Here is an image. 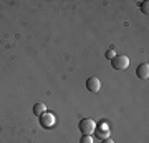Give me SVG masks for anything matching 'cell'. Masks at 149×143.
<instances>
[{
	"label": "cell",
	"instance_id": "obj_1",
	"mask_svg": "<svg viewBox=\"0 0 149 143\" xmlns=\"http://www.w3.org/2000/svg\"><path fill=\"white\" fill-rule=\"evenodd\" d=\"M78 128H80L81 135H93L96 130V123L93 122V118H83V120H80Z\"/></svg>",
	"mask_w": 149,
	"mask_h": 143
},
{
	"label": "cell",
	"instance_id": "obj_2",
	"mask_svg": "<svg viewBox=\"0 0 149 143\" xmlns=\"http://www.w3.org/2000/svg\"><path fill=\"white\" fill-rule=\"evenodd\" d=\"M111 65L114 70H126L129 67V57L128 55H116L111 60Z\"/></svg>",
	"mask_w": 149,
	"mask_h": 143
},
{
	"label": "cell",
	"instance_id": "obj_3",
	"mask_svg": "<svg viewBox=\"0 0 149 143\" xmlns=\"http://www.w3.org/2000/svg\"><path fill=\"white\" fill-rule=\"evenodd\" d=\"M40 125H42L43 128H53L55 125H56V117H55L53 113H50V111H45L43 115H40Z\"/></svg>",
	"mask_w": 149,
	"mask_h": 143
},
{
	"label": "cell",
	"instance_id": "obj_4",
	"mask_svg": "<svg viewBox=\"0 0 149 143\" xmlns=\"http://www.w3.org/2000/svg\"><path fill=\"white\" fill-rule=\"evenodd\" d=\"M86 90L91 92V93H98V92L101 90V82L98 77H90V78L86 80Z\"/></svg>",
	"mask_w": 149,
	"mask_h": 143
},
{
	"label": "cell",
	"instance_id": "obj_5",
	"mask_svg": "<svg viewBox=\"0 0 149 143\" xmlns=\"http://www.w3.org/2000/svg\"><path fill=\"white\" fill-rule=\"evenodd\" d=\"M109 132H111V130H109V127H108L106 123H101V127L100 128L96 127L95 135L100 138V140H104V138H109Z\"/></svg>",
	"mask_w": 149,
	"mask_h": 143
},
{
	"label": "cell",
	"instance_id": "obj_6",
	"mask_svg": "<svg viewBox=\"0 0 149 143\" xmlns=\"http://www.w3.org/2000/svg\"><path fill=\"white\" fill-rule=\"evenodd\" d=\"M136 75L141 80H148L149 78V63H139L136 68Z\"/></svg>",
	"mask_w": 149,
	"mask_h": 143
},
{
	"label": "cell",
	"instance_id": "obj_7",
	"mask_svg": "<svg viewBox=\"0 0 149 143\" xmlns=\"http://www.w3.org/2000/svg\"><path fill=\"white\" fill-rule=\"evenodd\" d=\"M45 111H47V105H45V103H35V105H33V113H35L37 117L43 115Z\"/></svg>",
	"mask_w": 149,
	"mask_h": 143
},
{
	"label": "cell",
	"instance_id": "obj_8",
	"mask_svg": "<svg viewBox=\"0 0 149 143\" xmlns=\"http://www.w3.org/2000/svg\"><path fill=\"white\" fill-rule=\"evenodd\" d=\"M80 143H93V135H83L80 138Z\"/></svg>",
	"mask_w": 149,
	"mask_h": 143
},
{
	"label": "cell",
	"instance_id": "obj_9",
	"mask_svg": "<svg viewBox=\"0 0 149 143\" xmlns=\"http://www.w3.org/2000/svg\"><path fill=\"white\" fill-rule=\"evenodd\" d=\"M116 55H118V53L111 48V50H108V52H106V58H108V60H113L114 57H116Z\"/></svg>",
	"mask_w": 149,
	"mask_h": 143
},
{
	"label": "cell",
	"instance_id": "obj_10",
	"mask_svg": "<svg viewBox=\"0 0 149 143\" xmlns=\"http://www.w3.org/2000/svg\"><path fill=\"white\" fill-rule=\"evenodd\" d=\"M148 8H149V4H148V2H143V4H141V12L148 15V12H149Z\"/></svg>",
	"mask_w": 149,
	"mask_h": 143
},
{
	"label": "cell",
	"instance_id": "obj_11",
	"mask_svg": "<svg viewBox=\"0 0 149 143\" xmlns=\"http://www.w3.org/2000/svg\"><path fill=\"white\" fill-rule=\"evenodd\" d=\"M101 143H114V142H113L111 138H104V140H101Z\"/></svg>",
	"mask_w": 149,
	"mask_h": 143
}]
</instances>
